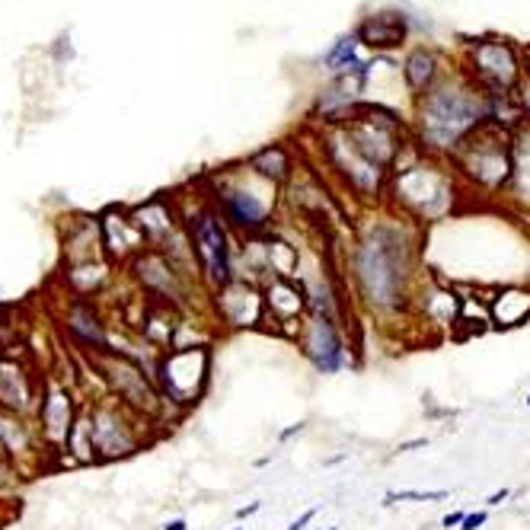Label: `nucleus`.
Masks as SVG:
<instances>
[{"label":"nucleus","instance_id":"nucleus-1","mask_svg":"<svg viewBox=\"0 0 530 530\" xmlns=\"http://www.w3.org/2000/svg\"><path fill=\"white\" fill-rule=\"evenodd\" d=\"M355 275H358L361 294L377 310H393L406 297L409 278V246L400 230L377 227L355 253Z\"/></svg>","mask_w":530,"mask_h":530},{"label":"nucleus","instance_id":"nucleus-2","mask_svg":"<svg viewBox=\"0 0 530 530\" xmlns=\"http://www.w3.org/2000/svg\"><path fill=\"white\" fill-rule=\"evenodd\" d=\"M211 355L205 348H176L157 367V380L172 403H198L208 384Z\"/></svg>","mask_w":530,"mask_h":530},{"label":"nucleus","instance_id":"nucleus-3","mask_svg":"<svg viewBox=\"0 0 530 530\" xmlns=\"http://www.w3.org/2000/svg\"><path fill=\"white\" fill-rule=\"evenodd\" d=\"M192 243L201 259V269L211 278L214 288H224V284L234 282V275H230L227 234H224V224H220L217 214H198L192 220Z\"/></svg>","mask_w":530,"mask_h":530},{"label":"nucleus","instance_id":"nucleus-4","mask_svg":"<svg viewBox=\"0 0 530 530\" xmlns=\"http://www.w3.org/2000/svg\"><path fill=\"white\" fill-rule=\"evenodd\" d=\"M303 355L310 358V365L323 374H336L345 365V342L339 336L336 320L326 317H310V323L301 332Z\"/></svg>","mask_w":530,"mask_h":530},{"label":"nucleus","instance_id":"nucleus-5","mask_svg":"<svg viewBox=\"0 0 530 530\" xmlns=\"http://www.w3.org/2000/svg\"><path fill=\"white\" fill-rule=\"evenodd\" d=\"M217 310L230 326H255L265 313V301L249 282H230L217 288Z\"/></svg>","mask_w":530,"mask_h":530},{"label":"nucleus","instance_id":"nucleus-6","mask_svg":"<svg viewBox=\"0 0 530 530\" xmlns=\"http://www.w3.org/2000/svg\"><path fill=\"white\" fill-rule=\"evenodd\" d=\"M262 301H265V310H269V317L275 320L278 326L294 323V320L310 307L307 288H303L301 282H294V278H284V275H272V282L265 284Z\"/></svg>","mask_w":530,"mask_h":530},{"label":"nucleus","instance_id":"nucleus-7","mask_svg":"<svg viewBox=\"0 0 530 530\" xmlns=\"http://www.w3.org/2000/svg\"><path fill=\"white\" fill-rule=\"evenodd\" d=\"M220 208H224V217L234 227L246 230V234H255V230L269 224V201H262L259 195H246L240 189H234V192L220 198Z\"/></svg>","mask_w":530,"mask_h":530},{"label":"nucleus","instance_id":"nucleus-8","mask_svg":"<svg viewBox=\"0 0 530 530\" xmlns=\"http://www.w3.org/2000/svg\"><path fill=\"white\" fill-rule=\"evenodd\" d=\"M489 320L496 329H517L530 320V288H505L489 301Z\"/></svg>","mask_w":530,"mask_h":530},{"label":"nucleus","instance_id":"nucleus-9","mask_svg":"<svg viewBox=\"0 0 530 530\" xmlns=\"http://www.w3.org/2000/svg\"><path fill=\"white\" fill-rule=\"evenodd\" d=\"M253 170L262 172V176H269V179H282L284 172H288V157H284L278 147H265L262 153L253 157Z\"/></svg>","mask_w":530,"mask_h":530},{"label":"nucleus","instance_id":"nucleus-10","mask_svg":"<svg viewBox=\"0 0 530 530\" xmlns=\"http://www.w3.org/2000/svg\"><path fill=\"white\" fill-rule=\"evenodd\" d=\"M448 489H431V492H422V489H403V492H386L384 505H396V502H441L448 498Z\"/></svg>","mask_w":530,"mask_h":530},{"label":"nucleus","instance_id":"nucleus-11","mask_svg":"<svg viewBox=\"0 0 530 530\" xmlns=\"http://www.w3.org/2000/svg\"><path fill=\"white\" fill-rule=\"evenodd\" d=\"M486 521H489V511H473V515H467V521L460 524V530H479Z\"/></svg>","mask_w":530,"mask_h":530},{"label":"nucleus","instance_id":"nucleus-12","mask_svg":"<svg viewBox=\"0 0 530 530\" xmlns=\"http://www.w3.org/2000/svg\"><path fill=\"white\" fill-rule=\"evenodd\" d=\"M317 515H320V505H317V508H307V511H303L301 517H297V521H291V524H288V527H284V530H303V527H307V524H310V521H313V517H317Z\"/></svg>","mask_w":530,"mask_h":530},{"label":"nucleus","instance_id":"nucleus-13","mask_svg":"<svg viewBox=\"0 0 530 530\" xmlns=\"http://www.w3.org/2000/svg\"><path fill=\"white\" fill-rule=\"evenodd\" d=\"M463 521H467V515H463V511H454V515H444V517H441V527H460V524Z\"/></svg>","mask_w":530,"mask_h":530},{"label":"nucleus","instance_id":"nucleus-14","mask_svg":"<svg viewBox=\"0 0 530 530\" xmlns=\"http://www.w3.org/2000/svg\"><path fill=\"white\" fill-rule=\"evenodd\" d=\"M508 498H511V489H502V492H492V496L486 498V505H489V508H498V505L508 502Z\"/></svg>","mask_w":530,"mask_h":530},{"label":"nucleus","instance_id":"nucleus-15","mask_svg":"<svg viewBox=\"0 0 530 530\" xmlns=\"http://www.w3.org/2000/svg\"><path fill=\"white\" fill-rule=\"evenodd\" d=\"M262 508V502H253V505H246V508H236V521H243V517H249V515H255V511Z\"/></svg>","mask_w":530,"mask_h":530},{"label":"nucleus","instance_id":"nucleus-16","mask_svg":"<svg viewBox=\"0 0 530 530\" xmlns=\"http://www.w3.org/2000/svg\"><path fill=\"white\" fill-rule=\"evenodd\" d=\"M428 441L425 438H415V441H406V444H400V450L403 454H406V450H415V448H425Z\"/></svg>","mask_w":530,"mask_h":530},{"label":"nucleus","instance_id":"nucleus-17","mask_svg":"<svg viewBox=\"0 0 530 530\" xmlns=\"http://www.w3.org/2000/svg\"><path fill=\"white\" fill-rule=\"evenodd\" d=\"M303 431V422H297V425H291V428H284L282 431V441H288V438H294V434H301Z\"/></svg>","mask_w":530,"mask_h":530},{"label":"nucleus","instance_id":"nucleus-18","mask_svg":"<svg viewBox=\"0 0 530 530\" xmlns=\"http://www.w3.org/2000/svg\"><path fill=\"white\" fill-rule=\"evenodd\" d=\"M163 530H189V524L182 521V517H176V521H170V524H166Z\"/></svg>","mask_w":530,"mask_h":530},{"label":"nucleus","instance_id":"nucleus-19","mask_svg":"<svg viewBox=\"0 0 530 530\" xmlns=\"http://www.w3.org/2000/svg\"><path fill=\"white\" fill-rule=\"evenodd\" d=\"M527 406H530V393H527Z\"/></svg>","mask_w":530,"mask_h":530},{"label":"nucleus","instance_id":"nucleus-20","mask_svg":"<svg viewBox=\"0 0 530 530\" xmlns=\"http://www.w3.org/2000/svg\"><path fill=\"white\" fill-rule=\"evenodd\" d=\"M234 530H243V527H234Z\"/></svg>","mask_w":530,"mask_h":530}]
</instances>
